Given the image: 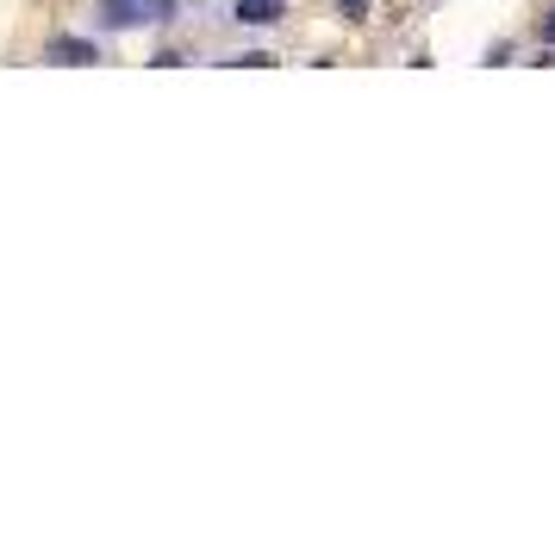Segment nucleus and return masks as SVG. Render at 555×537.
Here are the masks:
<instances>
[{"instance_id":"obj_1","label":"nucleus","mask_w":555,"mask_h":537,"mask_svg":"<svg viewBox=\"0 0 555 537\" xmlns=\"http://www.w3.org/2000/svg\"><path fill=\"white\" fill-rule=\"evenodd\" d=\"M176 13V0H101V26L131 31V26H163Z\"/></svg>"},{"instance_id":"obj_2","label":"nucleus","mask_w":555,"mask_h":537,"mask_svg":"<svg viewBox=\"0 0 555 537\" xmlns=\"http://www.w3.org/2000/svg\"><path fill=\"white\" fill-rule=\"evenodd\" d=\"M44 63H69V69H76V63H101V51H94L88 38H51V44H44Z\"/></svg>"},{"instance_id":"obj_3","label":"nucleus","mask_w":555,"mask_h":537,"mask_svg":"<svg viewBox=\"0 0 555 537\" xmlns=\"http://www.w3.org/2000/svg\"><path fill=\"white\" fill-rule=\"evenodd\" d=\"M281 0H237V26H275Z\"/></svg>"},{"instance_id":"obj_4","label":"nucleus","mask_w":555,"mask_h":537,"mask_svg":"<svg viewBox=\"0 0 555 537\" xmlns=\"http://www.w3.org/2000/svg\"><path fill=\"white\" fill-rule=\"evenodd\" d=\"M344 7V20H369V0H337Z\"/></svg>"},{"instance_id":"obj_5","label":"nucleus","mask_w":555,"mask_h":537,"mask_svg":"<svg viewBox=\"0 0 555 537\" xmlns=\"http://www.w3.org/2000/svg\"><path fill=\"white\" fill-rule=\"evenodd\" d=\"M543 44H555V7H550V20H543Z\"/></svg>"}]
</instances>
